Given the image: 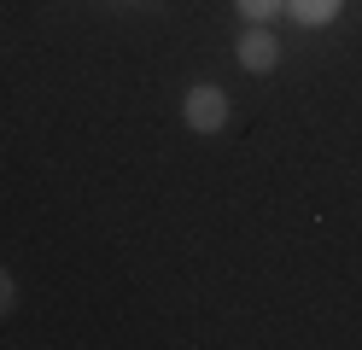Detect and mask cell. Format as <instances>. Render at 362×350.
<instances>
[{
	"label": "cell",
	"mask_w": 362,
	"mask_h": 350,
	"mask_svg": "<svg viewBox=\"0 0 362 350\" xmlns=\"http://www.w3.org/2000/svg\"><path fill=\"white\" fill-rule=\"evenodd\" d=\"M12 303H18V286H12V274H6V269H0V315H6V310H12Z\"/></svg>",
	"instance_id": "cell-5"
},
{
	"label": "cell",
	"mask_w": 362,
	"mask_h": 350,
	"mask_svg": "<svg viewBox=\"0 0 362 350\" xmlns=\"http://www.w3.org/2000/svg\"><path fill=\"white\" fill-rule=\"evenodd\" d=\"M181 117H187V129H199V134L228 129V93L199 82V88H187V100H181Z\"/></svg>",
	"instance_id": "cell-1"
},
{
	"label": "cell",
	"mask_w": 362,
	"mask_h": 350,
	"mask_svg": "<svg viewBox=\"0 0 362 350\" xmlns=\"http://www.w3.org/2000/svg\"><path fill=\"white\" fill-rule=\"evenodd\" d=\"M286 6H292V18H298V23H310V30L339 18V0H286Z\"/></svg>",
	"instance_id": "cell-3"
},
{
	"label": "cell",
	"mask_w": 362,
	"mask_h": 350,
	"mask_svg": "<svg viewBox=\"0 0 362 350\" xmlns=\"http://www.w3.org/2000/svg\"><path fill=\"white\" fill-rule=\"evenodd\" d=\"M234 59H240L245 70H252V76H269V70L281 64V41L269 35L263 23H252V30H245V35L234 41Z\"/></svg>",
	"instance_id": "cell-2"
},
{
	"label": "cell",
	"mask_w": 362,
	"mask_h": 350,
	"mask_svg": "<svg viewBox=\"0 0 362 350\" xmlns=\"http://www.w3.org/2000/svg\"><path fill=\"white\" fill-rule=\"evenodd\" d=\"M234 6H240L245 18H252V23H269V18H275V12L286 6V0H234Z\"/></svg>",
	"instance_id": "cell-4"
}]
</instances>
